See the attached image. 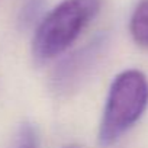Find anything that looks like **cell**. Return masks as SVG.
I'll use <instances>...</instances> for the list:
<instances>
[{
	"label": "cell",
	"instance_id": "obj_1",
	"mask_svg": "<svg viewBox=\"0 0 148 148\" xmlns=\"http://www.w3.org/2000/svg\"><path fill=\"white\" fill-rule=\"evenodd\" d=\"M102 0H62L38 25L32 39L36 61H49L67 51L97 16Z\"/></svg>",
	"mask_w": 148,
	"mask_h": 148
},
{
	"label": "cell",
	"instance_id": "obj_2",
	"mask_svg": "<svg viewBox=\"0 0 148 148\" xmlns=\"http://www.w3.org/2000/svg\"><path fill=\"white\" fill-rule=\"evenodd\" d=\"M148 106V80L139 70H125L113 79L105 103L97 139L102 147L118 142Z\"/></svg>",
	"mask_w": 148,
	"mask_h": 148
},
{
	"label": "cell",
	"instance_id": "obj_3",
	"mask_svg": "<svg viewBox=\"0 0 148 148\" xmlns=\"http://www.w3.org/2000/svg\"><path fill=\"white\" fill-rule=\"evenodd\" d=\"M103 45H105L103 39L90 42L83 49H79L71 57L64 60L60 64V67L55 70V76L52 79L55 89L67 93L71 89L77 87L79 83L87 76V73L92 70L97 58L100 57Z\"/></svg>",
	"mask_w": 148,
	"mask_h": 148
},
{
	"label": "cell",
	"instance_id": "obj_4",
	"mask_svg": "<svg viewBox=\"0 0 148 148\" xmlns=\"http://www.w3.org/2000/svg\"><path fill=\"white\" fill-rule=\"evenodd\" d=\"M129 32L138 47L148 49V0H141L134 9L129 21Z\"/></svg>",
	"mask_w": 148,
	"mask_h": 148
},
{
	"label": "cell",
	"instance_id": "obj_5",
	"mask_svg": "<svg viewBox=\"0 0 148 148\" xmlns=\"http://www.w3.org/2000/svg\"><path fill=\"white\" fill-rule=\"evenodd\" d=\"M38 147H39V138L36 128L29 122L22 123L16 132L13 148H38Z\"/></svg>",
	"mask_w": 148,
	"mask_h": 148
},
{
	"label": "cell",
	"instance_id": "obj_6",
	"mask_svg": "<svg viewBox=\"0 0 148 148\" xmlns=\"http://www.w3.org/2000/svg\"><path fill=\"white\" fill-rule=\"evenodd\" d=\"M42 5H44V0H25L21 9V22L23 25L31 23L36 18Z\"/></svg>",
	"mask_w": 148,
	"mask_h": 148
},
{
	"label": "cell",
	"instance_id": "obj_7",
	"mask_svg": "<svg viewBox=\"0 0 148 148\" xmlns=\"http://www.w3.org/2000/svg\"><path fill=\"white\" fill-rule=\"evenodd\" d=\"M64 148H80V147H77V145H68V147H64Z\"/></svg>",
	"mask_w": 148,
	"mask_h": 148
}]
</instances>
